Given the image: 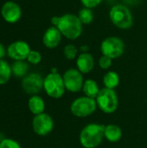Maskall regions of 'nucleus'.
I'll return each mask as SVG.
<instances>
[{
	"label": "nucleus",
	"instance_id": "393cba45",
	"mask_svg": "<svg viewBox=\"0 0 147 148\" xmlns=\"http://www.w3.org/2000/svg\"><path fill=\"white\" fill-rule=\"evenodd\" d=\"M99 65L101 69H107L111 67L112 65V59L108 56H102L101 58H100V61H99Z\"/></svg>",
	"mask_w": 147,
	"mask_h": 148
},
{
	"label": "nucleus",
	"instance_id": "f8f14e48",
	"mask_svg": "<svg viewBox=\"0 0 147 148\" xmlns=\"http://www.w3.org/2000/svg\"><path fill=\"white\" fill-rule=\"evenodd\" d=\"M1 13L3 19L10 23H14L17 22L22 15L21 8L19 7V5L11 1L6 2L3 5Z\"/></svg>",
	"mask_w": 147,
	"mask_h": 148
},
{
	"label": "nucleus",
	"instance_id": "dca6fc26",
	"mask_svg": "<svg viewBox=\"0 0 147 148\" xmlns=\"http://www.w3.org/2000/svg\"><path fill=\"white\" fill-rule=\"evenodd\" d=\"M29 108L32 114L37 115L43 113L45 109V103L42 97L38 95H34L29 100Z\"/></svg>",
	"mask_w": 147,
	"mask_h": 148
},
{
	"label": "nucleus",
	"instance_id": "b1692460",
	"mask_svg": "<svg viewBox=\"0 0 147 148\" xmlns=\"http://www.w3.org/2000/svg\"><path fill=\"white\" fill-rule=\"evenodd\" d=\"M0 148H21L18 142L11 139H4L0 141Z\"/></svg>",
	"mask_w": 147,
	"mask_h": 148
},
{
	"label": "nucleus",
	"instance_id": "cd10ccee",
	"mask_svg": "<svg viewBox=\"0 0 147 148\" xmlns=\"http://www.w3.org/2000/svg\"><path fill=\"white\" fill-rule=\"evenodd\" d=\"M5 55V49H4V47L0 43V60L1 58H3Z\"/></svg>",
	"mask_w": 147,
	"mask_h": 148
},
{
	"label": "nucleus",
	"instance_id": "1a4fd4ad",
	"mask_svg": "<svg viewBox=\"0 0 147 148\" xmlns=\"http://www.w3.org/2000/svg\"><path fill=\"white\" fill-rule=\"evenodd\" d=\"M32 127L36 134L46 136L53 130L54 121L49 114L42 113L35 116L32 121Z\"/></svg>",
	"mask_w": 147,
	"mask_h": 148
},
{
	"label": "nucleus",
	"instance_id": "5701e85b",
	"mask_svg": "<svg viewBox=\"0 0 147 148\" xmlns=\"http://www.w3.org/2000/svg\"><path fill=\"white\" fill-rule=\"evenodd\" d=\"M27 59L32 64H38L41 62V60H42V56H41V54L38 51L30 50V52L28 55Z\"/></svg>",
	"mask_w": 147,
	"mask_h": 148
},
{
	"label": "nucleus",
	"instance_id": "ddd939ff",
	"mask_svg": "<svg viewBox=\"0 0 147 148\" xmlns=\"http://www.w3.org/2000/svg\"><path fill=\"white\" fill-rule=\"evenodd\" d=\"M62 39V33L57 27H49L43 35L42 42L43 44L49 49H54L57 47Z\"/></svg>",
	"mask_w": 147,
	"mask_h": 148
},
{
	"label": "nucleus",
	"instance_id": "20e7f679",
	"mask_svg": "<svg viewBox=\"0 0 147 148\" xmlns=\"http://www.w3.org/2000/svg\"><path fill=\"white\" fill-rule=\"evenodd\" d=\"M96 102L98 107L106 114H112L116 111L119 100L114 89H110L107 88L100 90L97 97Z\"/></svg>",
	"mask_w": 147,
	"mask_h": 148
},
{
	"label": "nucleus",
	"instance_id": "a878e982",
	"mask_svg": "<svg viewBox=\"0 0 147 148\" xmlns=\"http://www.w3.org/2000/svg\"><path fill=\"white\" fill-rule=\"evenodd\" d=\"M102 0H81V3L86 7V8H94L96 6H98Z\"/></svg>",
	"mask_w": 147,
	"mask_h": 148
},
{
	"label": "nucleus",
	"instance_id": "423d86ee",
	"mask_svg": "<svg viewBox=\"0 0 147 148\" xmlns=\"http://www.w3.org/2000/svg\"><path fill=\"white\" fill-rule=\"evenodd\" d=\"M96 100L86 96L75 99L71 104L70 109L72 114L77 117H87L91 115L96 110Z\"/></svg>",
	"mask_w": 147,
	"mask_h": 148
},
{
	"label": "nucleus",
	"instance_id": "4468645a",
	"mask_svg": "<svg viewBox=\"0 0 147 148\" xmlns=\"http://www.w3.org/2000/svg\"><path fill=\"white\" fill-rule=\"evenodd\" d=\"M76 65L78 70L81 73L83 74L89 73L94 69V60L93 56L89 53L81 54L76 60Z\"/></svg>",
	"mask_w": 147,
	"mask_h": 148
},
{
	"label": "nucleus",
	"instance_id": "412c9836",
	"mask_svg": "<svg viewBox=\"0 0 147 148\" xmlns=\"http://www.w3.org/2000/svg\"><path fill=\"white\" fill-rule=\"evenodd\" d=\"M78 17L81 20V23L89 24L94 20V14H93V11L91 10V9L85 7L79 11Z\"/></svg>",
	"mask_w": 147,
	"mask_h": 148
},
{
	"label": "nucleus",
	"instance_id": "bb28decb",
	"mask_svg": "<svg viewBox=\"0 0 147 148\" xmlns=\"http://www.w3.org/2000/svg\"><path fill=\"white\" fill-rule=\"evenodd\" d=\"M59 19H60V16H53V17L51 18V23H52V24H53L55 27L57 26V24H58V23H59Z\"/></svg>",
	"mask_w": 147,
	"mask_h": 148
},
{
	"label": "nucleus",
	"instance_id": "4be33fe9",
	"mask_svg": "<svg viewBox=\"0 0 147 148\" xmlns=\"http://www.w3.org/2000/svg\"><path fill=\"white\" fill-rule=\"evenodd\" d=\"M77 49L74 44H68L64 48V56L68 60H73L76 57L77 55Z\"/></svg>",
	"mask_w": 147,
	"mask_h": 148
},
{
	"label": "nucleus",
	"instance_id": "f3484780",
	"mask_svg": "<svg viewBox=\"0 0 147 148\" xmlns=\"http://www.w3.org/2000/svg\"><path fill=\"white\" fill-rule=\"evenodd\" d=\"M82 90L87 97L93 98V99L96 98L100 92V88L97 82L91 79H88L84 82Z\"/></svg>",
	"mask_w": 147,
	"mask_h": 148
},
{
	"label": "nucleus",
	"instance_id": "a211bd4d",
	"mask_svg": "<svg viewBox=\"0 0 147 148\" xmlns=\"http://www.w3.org/2000/svg\"><path fill=\"white\" fill-rule=\"evenodd\" d=\"M103 83L106 88L114 89L120 84V76L114 71L107 72L103 77Z\"/></svg>",
	"mask_w": 147,
	"mask_h": 148
},
{
	"label": "nucleus",
	"instance_id": "f257e3e1",
	"mask_svg": "<svg viewBox=\"0 0 147 148\" xmlns=\"http://www.w3.org/2000/svg\"><path fill=\"white\" fill-rule=\"evenodd\" d=\"M57 29L68 39H77L82 32V23L79 17L74 14H65L60 16Z\"/></svg>",
	"mask_w": 147,
	"mask_h": 148
},
{
	"label": "nucleus",
	"instance_id": "aec40b11",
	"mask_svg": "<svg viewBox=\"0 0 147 148\" xmlns=\"http://www.w3.org/2000/svg\"><path fill=\"white\" fill-rule=\"evenodd\" d=\"M11 68L5 61L0 60V85L6 83L11 75Z\"/></svg>",
	"mask_w": 147,
	"mask_h": 148
},
{
	"label": "nucleus",
	"instance_id": "9b49d317",
	"mask_svg": "<svg viewBox=\"0 0 147 148\" xmlns=\"http://www.w3.org/2000/svg\"><path fill=\"white\" fill-rule=\"evenodd\" d=\"M8 56L16 61H23L28 57L30 52L29 46L23 41H16L8 47Z\"/></svg>",
	"mask_w": 147,
	"mask_h": 148
},
{
	"label": "nucleus",
	"instance_id": "2eb2a0df",
	"mask_svg": "<svg viewBox=\"0 0 147 148\" xmlns=\"http://www.w3.org/2000/svg\"><path fill=\"white\" fill-rule=\"evenodd\" d=\"M105 138L110 142H118L122 136L121 129L116 125H107L105 127Z\"/></svg>",
	"mask_w": 147,
	"mask_h": 148
},
{
	"label": "nucleus",
	"instance_id": "9d476101",
	"mask_svg": "<svg viewBox=\"0 0 147 148\" xmlns=\"http://www.w3.org/2000/svg\"><path fill=\"white\" fill-rule=\"evenodd\" d=\"M44 80L39 74H30L26 76L22 82V87L23 90L29 95L39 93L43 88Z\"/></svg>",
	"mask_w": 147,
	"mask_h": 148
},
{
	"label": "nucleus",
	"instance_id": "6e6552de",
	"mask_svg": "<svg viewBox=\"0 0 147 148\" xmlns=\"http://www.w3.org/2000/svg\"><path fill=\"white\" fill-rule=\"evenodd\" d=\"M63 82L66 89L73 93L81 91L84 84L81 73L75 69H70L65 72Z\"/></svg>",
	"mask_w": 147,
	"mask_h": 148
},
{
	"label": "nucleus",
	"instance_id": "f03ea898",
	"mask_svg": "<svg viewBox=\"0 0 147 148\" xmlns=\"http://www.w3.org/2000/svg\"><path fill=\"white\" fill-rule=\"evenodd\" d=\"M105 126L101 124H89L81 132L80 142L85 148H94L98 147L105 137Z\"/></svg>",
	"mask_w": 147,
	"mask_h": 148
},
{
	"label": "nucleus",
	"instance_id": "39448f33",
	"mask_svg": "<svg viewBox=\"0 0 147 148\" xmlns=\"http://www.w3.org/2000/svg\"><path fill=\"white\" fill-rule=\"evenodd\" d=\"M43 88L47 95L52 98H61L65 93L63 77L57 73H51L46 76L43 82Z\"/></svg>",
	"mask_w": 147,
	"mask_h": 148
},
{
	"label": "nucleus",
	"instance_id": "6ab92c4d",
	"mask_svg": "<svg viewBox=\"0 0 147 148\" xmlns=\"http://www.w3.org/2000/svg\"><path fill=\"white\" fill-rule=\"evenodd\" d=\"M29 69V65L25 62L23 61H16L13 63L11 67V71L13 75L16 77H23L26 75Z\"/></svg>",
	"mask_w": 147,
	"mask_h": 148
},
{
	"label": "nucleus",
	"instance_id": "0eeeda50",
	"mask_svg": "<svg viewBox=\"0 0 147 148\" xmlns=\"http://www.w3.org/2000/svg\"><path fill=\"white\" fill-rule=\"evenodd\" d=\"M101 49L103 56H108L111 59H114L122 56L125 49V44L120 38L110 36L106 38L101 42Z\"/></svg>",
	"mask_w": 147,
	"mask_h": 148
},
{
	"label": "nucleus",
	"instance_id": "7ed1b4c3",
	"mask_svg": "<svg viewBox=\"0 0 147 148\" xmlns=\"http://www.w3.org/2000/svg\"><path fill=\"white\" fill-rule=\"evenodd\" d=\"M109 17L116 27L122 29H130L133 23V18L130 10L122 4L113 6L109 12Z\"/></svg>",
	"mask_w": 147,
	"mask_h": 148
}]
</instances>
